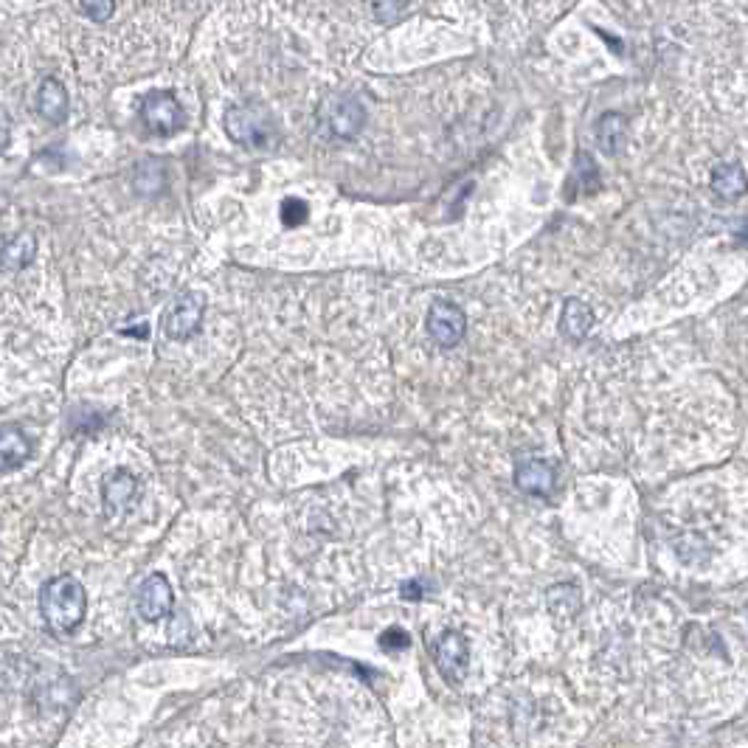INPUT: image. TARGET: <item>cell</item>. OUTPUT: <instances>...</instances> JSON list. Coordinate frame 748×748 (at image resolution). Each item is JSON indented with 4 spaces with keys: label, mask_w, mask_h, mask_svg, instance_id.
<instances>
[{
    "label": "cell",
    "mask_w": 748,
    "mask_h": 748,
    "mask_svg": "<svg viewBox=\"0 0 748 748\" xmlns=\"http://www.w3.org/2000/svg\"><path fill=\"white\" fill-rule=\"evenodd\" d=\"M546 608H549V614L554 616L557 625H566V622H571L574 616L580 614V608H583L580 588L569 583L552 585V588L546 591Z\"/></svg>",
    "instance_id": "cell-11"
},
{
    "label": "cell",
    "mask_w": 748,
    "mask_h": 748,
    "mask_svg": "<svg viewBox=\"0 0 748 748\" xmlns=\"http://www.w3.org/2000/svg\"><path fill=\"white\" fill-rule=\"evenodd\" d=\"M37 254V240L34 234H20L0 251V268L3 270H20L29 265Z\"/></svg>",
    "instance_id": "cell-17"
},
{
    "label": "cell",
    "mask_w": 748,
    "mask_h": 748,
    "mask_svg": "<svg viewBox=\"0 0 748 748\" xmlns=\"http://www.w3.org/2000/svg\"><path fill=\"white\" fill-rule=\"evenodd\" d=\"M597 144L605 155H619L628 138V119L622 113H605L597 121Z\"/></svg>",
    "instance_id": "cell-13"
},
{
    "label": "cell",
    "mask_w": 748,
    "mask_h": 748,
    "mask_svg": "<svg viewBox=\"0 0 748 748\" xmlns=\"http://www.w3.org/2000/svg\"><path fill=\"white\" fill-rule=\"evenodd\" d=\"M138 614L144 622H158L172 611V585L164 574H150L138 588Z\"/></svg>",
    "instance_id": "cell-8"
},
{
    "label": "cell",
    "mask_w": 748,
    "mask_h": 748,
    "mask_svg": "<svg viewBox=\"0 0 748 748\" xmlns=\"http://www.w3.org/2000/svg\"><path fill=\"white\" fill-rule=\"evenodd\" d=\"M740 240L748 245V225H746V228H740Z\"/></svg>",
    "instance_id": "cell-25"
},
{
    "label": "cell",
    "mask_w": 748,
    "mask_h": 748,
    "mask_svg": "<svg viewBox=\"0 0 748 748\" xmlns=\"http://www.w3.org/2000/svg\"><path fill=\"white\" fill-rule=\"evenodd\" d=\"M79 6L93 23H107L116 12V0H79Z\"/></svg>",
    "instance_id": "cell-20"
},
{
    "label": "cell",
    "mask_w": 748,
    "mask_h": 748,
    "mask_svg": "<svg viewBox=\"0 0 748 748\" xmlns=\"http://www.w3.org/2000/svg\"><path fill=\"white\" fill-rule=\"evenodd\" d=\"M282 220H285L290 228L304 223V220H307V203L299 200V197H287L285 203H282Z\"/></svg>",
    "instance_id": "cell-22"
},
{
    "label": "cell",
    "mask_w": 748,
    "mask_h": 748,
    "mask_svg": "<svg viewBox=\"0 0 748 748\" xmlns=\"http://www.w3.org/2000/svg\"><path fill=\"white\" fill-rule=\"evenodd\" d=\"M9 135H12V119H9L6 107H0V150L9 144Z\"/></svg>",
    "instance_id": "cell-24"
},
{
    "label": "cell",
    "mask_w": 748,
    "mask_h": 748,
    "mask_svg": "<svg viewBox=\"0 0 748 748\" xmlns=\"http://www.w3.org/2000/svg\"><path fill=\"white\" fill-rule=\"evenodd\" d=\"M40 614H43L45 625L60 636L76 630L88 614L85 585L79 583L74 574H62V577L48 580L43 585V594H40Z\"/></svg>",
    "instance_id": "cell-1"
},
{
    "label": "cell",
    "mask_w": 748,
    "mask_h": 748,
    "mask_svg": "<svg viewBox=\"0 0 748 748\" xmlns=\"http://www.w3.org/2000/svg\"><path fill=\"white\" fill-rule=\"evenodd\" d=\"M380 644H383V650H405V647L411 644V639H408V633H405V630L391 628L380 636Z\"/></svg>",
    "instance_id": "cell-23"
},
{
    "label": "cell",
    "mask_w": 748,
    "mask_h": 748,
    "mask_svg": "<svg viewBox=\"0 0 748 748\" xmlns=\"http://www.w3.org/2000/svg\"><path fill=\"white\" fill-rule=\"evenodd\" d=\"M135 495H138V481H135L133 473H127V470H113V473L107 476L105 487H102V498H105V504L110 512L133 504Z\"/></svg>",
    "instance_id": "cell-14"
},
{
    "label": "cell",
    "mask_w": 748,
    "mask_h": 748,
    "mask_svg": "<svg viewBox=\"0 0 748 748\" xmlns=\"http://www.w3.org/2000/svg\"><path fill=\"white\" fill-rule=\"evenodd\" d=\"M408 3L411 0H374V17L380 20V23H397V20H403V15L408 12Z\"/></svg>",
    "instance_id": "cell-19"
},
{
    "label": "cell",
    "mask_w": 748,
    "mask_h": 748,
    "mask_svg": "<svg viewBox=\"0 0 748 748\" xmlns=\"http://www.w3.org/2000/svg\"><path fill=\"white\" fill-rule=\"evenodd\" d=\"M37 110L45 121L51 124H62L68 119V90L62 85L60 79L48 76L40 82V90H37Z\"/></svg>",
    "instance_id": "cell-9"
},
{
    "label": "cell",
    "mask_w": 748,
    "mask_h": 748,
    "mask_svg": "<svg viewBox=\"0 0 748 748\" xmlns=\"http://www.w3.org/2000/svg\"><path fill=\"white\" fill-rule=\"evenodd\" d=\"M141 121L155 135H175L183 127V107L172 90H152L141 102Z\"/></svg>",
    "instance_id": "cell-3"
},
{
    "label": "cell",
    "mask_w": 748,
    "mask_h": 748,
    "mask_svg": "<svg viewBox=\"0 0 748 748\" xmlns=\"http://www.w3.org/2000/svg\"><path fill=\"white\" fill-rule=\"evenodd\" d=\"M31 456V442L17 428H0V473H9Z\"/></svg>",
    "instance_id": "cell-16"
},
{
    "label": "cell",
    "mask_w": 748,
    "mask_h": 748,
    "mask_svg": "<svg viewBox=\"0 0 748 748\" xmlns=\"http://www.w3.org/2000/svg\"><path fill=\"white\" fill-rule=\"evenodd\" d=\"M464 332H467V318L462 307L453 301H434V307L428 310V335L436 344L445 349L462 344Z\"/></svg>",
    "instance_id": "cell-6"
},
{
    "label": "cell",
    "mask_w": 748,
    "mask_h": 748,
    "mask_svg": "<svg viewBox=\"0 0 748 748\" xmlns=\"http://www.w3.org/2000/svg\"><path fill=\"white\" fill-rule=\"evenodd\" d=\"M712 192H715L720 200H726V203L740 200V197L746 195L748 178H746V172H743V166L740 164L715 166V172H712Z\"/></svg>",
    "instance_id": "cell-12"
},
{
    "label": "cell",
    "mask_w": 748,
    "mask_h": 748,
    "mask_svg": "<svg viewBox=\"0 0 748 748\" xmlns=\"http://www.w3.org/2000/svg\"><path fill=\"white\" fill-rule=\"evenodd\" d=\"M571 180H580L585 192L597 189V166H594V161H588V155H583V152L577 155V166H574V178Z\"/></svg>",
    "instance_id": "cell-21"
},
{
    "label": "cell",
    "mask_w": 748,
    "mask_h": 748,
    "mask_svg": "<svg viewBox=\"0 0 748 748\" xmlns=\"http://www.w3.org/2000/svg\"><path fill=\"white\" fill-rule=\"evenodd\" d=\"M318 116L335 138H346V141L355 138L366 124V110L355 96H330L321 105Z\"/></svg>",
    "instance_id": "cell-4"
},
{
    "label": "cell",
    "mask_w": 748,
    "mask_h": 748,
    "mask_svg": "<svg viewBox=\"0 0 748 748\" xmlns=\"http://www.w3.org/2000/svg\"><path fill=\"white\" fill-rule=\"evenodd\" d=\"M206 313V304L200 293H183L169 304L164 315V330L172 341H189L200 330V321Z\"/></svg>",
    "instance_id": "cell-5"
},
{
    "label": "cell",
    "mask_w": 748,
    "mask_h": 748,
    "mask_svg": "<svg viewBox=\"0 0 748 748\" xmlns=\"http://www.w3.org/2000/svg\"><path fill=\"white\" fill-rule=\"evenodd\" d=\"M434 659L436 667L442 678L448 684H462L464 675H467V661H470V644L464 639L462 633L456 630H448L434 647Z\"/></svg>",
    "instance_id": "cell-7"
},
{
    "label": "cell",
    "mask_w": 748,
    "mask_h": 748,
    "mask_svg": "<svg viewBox=\"0 0 748 748\" xmlns=\"http://www.w3.org/2000/svg\"><path fill=\"white\" fill-rule=\"evenodd\" d=\"M515 484L529 495H546L554 487V467L543 459H529L515 467Z\"/></svg>",
    "instance_id": "cell-10"
},
{
    "label": "cell",
    "mask_w": 748,
    "mask_h": 748,
    "mask_svg": "<svg viewBox=\"0 0 748 748\" xmlns=\"http://www.w3.org/2000/svg\"><path fill=\"white\" fill-rule=\"evenodd\" d=\"M164 166L158 161H141L135 166L133 175V186L141 192V195H155L158 189H164Z\"/></svg>",
    "instance_id": "cell-18"
},
{
    "label": "cell",
    "mask_w": 748,
    "mask_h": 748,
    "mask_svg": "<svg viewBox=\"0 0 748 748\" xmlns=\"http://www.w3.org/2000/svg\"><path fill=\"white\" fill-rule=\"evenodd\" d=\"M594 327V310L580 299H571L566 307H563V315H560V332L569 338V341H583L585 335Z\"/></svg>",
    "instance_id": "cell-15"
},
{
    "label": "cell",
    "mask_w": 748,
    "mask_h": 748,
    "mask_svg": "<svg viewBox=\"0 0 748 748\" xmlns=\"http://www.w3.org/2000/svg\"><path fill=\"white\" fill-rule=\"evenodd\" d=\"M223 127L228 138L248 150H268L276 144V119L270 110L259 102H240L225 110Z\"/></svg>",
    "instance_id": "cell-2"
}]
</instances>
